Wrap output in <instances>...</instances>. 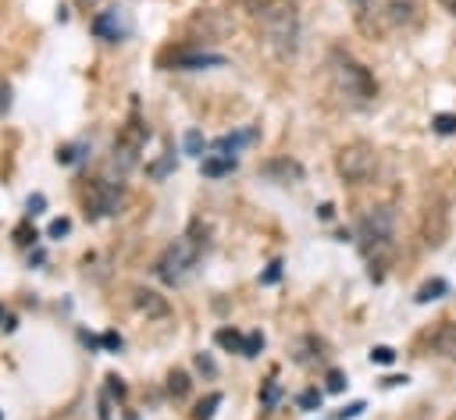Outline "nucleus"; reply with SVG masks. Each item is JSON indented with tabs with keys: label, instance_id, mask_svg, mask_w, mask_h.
<instances>
[{
	"label": "nucleus",
	"instance_id": "obj_3",
	"mask_svg": "<svg viewBox=\"0 0 456 420\" xmlns=\"http://www.w3.org/2000/svg\"><path fill=\"white\" fill-rule=\"evenodd\" d=\"M356 246L367 260L385 256L395 246V210L392 206H370L356 221Z\"/></svg>",
	"mask_w": 456,
	"mask_h": 420
},
{
	"label": "nucleus",
	"instance_id": "obj_40",
	"mask_svg": "<svg viewBox=\"0 0 456 420\" xmlns=\"http://www.w3.org/2000/svg\"><path fill=\"white\" fill-rule=\"evenodd\" d=\"M0 420H4V416H0Z\"/></svg>",
	"mask_w": 456,
	"mask_h": 420
},
{
	"label": "nucleus",
	"instance_id": "obj_32",
	"mask_svg": "<svg viewBox=\"0 0 456 420\" xmlns=\"http://www.w3.org/2000/svg\"><path fill=\"white\" fill-rule=\"evenodd\" d=\"M363 409H367V406H363V402H349V406H346V409H342V413H335V416H331V420H353V416H360V413H363Z\"/></svg>",
	"mask_w": 456,
	"mask_h": 420
},
{
	"label": "nucleus",
	"instance_id": "obj_35",
	"mask_svg": "<svg viewBox=\"0 0 456 420\" xmlns=\"http://www.w3.org/2000/svg\"><path fill=\"white\" fill-rule=\"evenodd\" d=\"M100 345H103V349H121V335H118V331H107V335L100 338Z\"/></svg>",
	"mask_w": 456,
	"mask_h": 420
},
{
	"label": "nucleus",
	"instance_id": "obj_33",
	"mask_svg": "<svg viewBox=\"0 0 456 420\" xmlns=\"http://www.w3.org/2000/svg\"><path fill=\"white\" fill-rule=\"evenodd\" d=\"M196 367H200L207 377H214V374H217V367H214V359H210L207 352H200V356H196Z\"/></svg>",
	"mask_w": 456,
	"mask_h": 420
},
{
	"label": "nucleus",
	"instance_id": "obj_24",
	"mask_svg": "<svg viewBox=\"0 0 456 420\" xmlns=\"http://www.w3.org/2000/svg\"><path fill=\"white\" fill-rule=\"evenodd\" d=\"M321 399H324L321 388H306V392L299 395V406H303V409H321Z\"/></svg>",
	"mask_w": 456,
	"mask_h": 420
},
{
	"label": "nucleus",
	"instance_id": "obj_26",
	"mask_svg": "<svg viewBox=\"0 0 456 420\" xmlns=\"http://www.w3.org/2000/svg\"><path fill=\"white\" fill-rule=\"evenodd\" d=\"M103 392H107L110 399H125V392H128V388L121 384V377H118V374H107V388H103Z\"/></svg>",
	"mask_w": 456,
	"mask_h": 420
},
{
	"label": "nucleus",
	"instance_id": "obj_7",
	"mask_svg": "<svg viewBox=\"0 0 456 420\" xmlns=\"http://www.w3.org/2000/svg\"><path fill=\"white\" fill-rule=\"evenodd\" d=\"M125 199H128V189H125L121 178H89L86 196H82V203H86V217H89V221L114 217V214H121Z\"/></svg>",
	"mask_w": 456,
	"mask_h": 420
},
{
	"label": "nucleus",
	"instance_id": "obj_28",
	"mask_svg": "<svg viewBox=\"0 0 456 420\" xmlns=\"http://www.w3.org/2000/svg\"><path fill=\"white\" fill-rule=\"evenodd\" d=\"M324 388H328V392H342V388H346V374H342V370H328Z\"/></svg>",
	"mask_w": 456,
	"mask_h": 420
},
{
	"label": "nucleus",
	"instance_id": "obj_36",
	"mask_svg": "<svg viewBox=\"0 0 456 420\" xmlns=\"http://www.w3.org/2000/svg\"><path fill=\"white\" fill-rule=\"evenodd\" d=\"M39 210H43V196H32L28 199V214H39Z\"/></svg>",
	"mask_w": 456,
	"mask_h": 420
},
{
	"label": "nucleus",
	"instance_id": "obj_23",
	"mask_svg": "<svg viewBox=\"0 0 456 420\" xmlns=\"http://www.w3.org/2000/svg\"><path fill=\"white\" fill-rule=\"evenodd\" d=\"M239 4H242L249 14H256V18H260V14H267L271 7H278L281 0H239Z\"/></svg>",
	"mask_w": 456,
	"mask_h": 420
},
{
	"label": "nucleus",
	"instance_id": "obj_6",
	"mask_svg": "<svg viewBox=\"0 0 456 420\" xmlns=\"http://www.w3.org/2000/svg\"><path fill=\"white\" fill-rule=\"evenodd\" d=\"M335 174L346 185H367V182H374V174H378V149L370 142H363V139L346 142L335 153Z\"/></svg>",
	"mask_w": 456,
	"mask_h": 420
},
{
	"label": "nucleus",
	"instance_id": "obj_21",
	"mask_svg": "<svg viewBox=\"0 0 456 420\" xmlns=\"http://www.w3.org/2000/svg\"><path fill=\"white\" fill-rule=\"evenodd\" d=\"M431 128H435L438 135H452V132H456V114H435V117H431Z\"/></svg>",
	"mask_w": 456,
	"mask_h": 420
},
{
	"label": "nucleus",
	"instance_id": "obj_17",
	"mask_svg": "<svg viewBox=\"0 0 456 420\" xmlns=\"http://www.w3.org/2000/svg\"><path fill=\"white\" fill-rule=\"evenodd\" d=\"M445 292H449L445 278H431V281H424V285L417 288V303H431V299H442Z\"/></svg>",
	"mask_w": 456,
	"mask_h": 420
},
{
	"label": "nucleus",
	"instance_id": "obj_18",
	"mask_svg": "<svg viewBox=\"0 0 456 420\" xmlns=\"http://www.w3.org/2000/svg\"><path fill=\"white\" fill-rule=\"evenodd\" d=\"M189 388H192V381H189L185 370H171V374H167V395H171V399H185Z\"/></svg>",
	"mask_w": 456,
	"mask_h": 420
},
{
	"label": "nucleus",
	"instance_id": "obj_2",
	"mask_svg": "<svg viewBox=\"0 0 456 420\" xmlns=\"http://www.w3.org/2000/svg\"><path fill=\"white\" fill-rule=\"evenodd\" d=\"M328 82L346 107H370L378 100V78L370 75V68L338 46L328 53Z\"/></svg>",
	"mask_w": 456,
	"mask_h": 420
},
{
	"label": "nucleus",
	"instance_id": "obj_4",
	"mask_svg": "<svg viewBox=\"0 0 456 420\" xmlns=\"http://www.w3.org/2000/svg\"><path fill=\"white\" fill-rule=\"evenodd\" d=\"M146 142H150V125H146V117L139 114V107L132 103L125 125L118 128V139H114V149H110V167H114L118 174H128V171L139 164Z\"/></svg>",
	"mask_w": 456,
	"mask_h": 420
},
{
	"label": "nucleus",
	"instance_id": "obj_34",
	"mask_svg": "<svg viewBox=\"0 0 456 420\" xmlns=\"http://www.w3.org/2000/svg\"><path fill=\"white\" fill-rule=\"evenodd\" d=\"M11 110V85L7 82H0V117Z\"/></svg>",
	"mask_w": 456,
	"mask_h": 420
},
{
	"label": "nucleus",
	"instance_id": "obj_31",
	"mask_svg": "<svg viewBox=\"0 0 456 420\" xmlns=\"http://www.w3.org/2000/svg\"><path fill=\"white\" fill-rule=\"evenodd\" d=\"M171 167H175V157H171V153H167V157H164V160H160V164H153V167H146V171H150V174H153V178H164V174H167V171H171Z\"/></svg>",
	"mask_w": 456,
	"mask_h": 420
},
{
	"label": "nucleus",
	"instance_id": "obj_9",
	"mask_svg": "<svg viewBox=\"0 0 456 420\" xmlns=\"http://www.w3.org/2000/svg\"><path fill=\"white\" fill-rule=\"evenodd\" d=\"M89 32H93L96 39H103V43H121V39L132 36V18H128L125 7L114 4V7L96 11V14L89 18Z\"/></svg>",
	"mask_w": 456,
	"mask_h": 420
},
{
	"label": "nucleus",
	"instance_id": "obj_13",
	"mask_svg": "<svg viewBox=\"0 0 456 420\" xmlns=\"http://www.w3.org/2000/svg\"><path fill=\"white\" fill-rule=\"evenodd\" d=\"M260 171H264V178H274V182H281V185H296V182L303 178V167H299L296 160H289V157H278V160L264 164Z\"/></svg>",
	"mask_w": 456,
	"mask_h": 420
},
{
	"label": "nucleus",
	"instance_id": "obj_20",
	"mask_svg": "<svg viewBox=\"0 0 456 420\" xmlns=\"http://www.w3.org/2000/svg\"><path fill=\"white\" fill-rule=\"evenodd\" d=\"M86 149H89L86 142H68V146H61V149H57V160H61V164H78Z\"/></svg>",
	"mask_w": 456,
	"mask_h": 420
},
{
	"label": "nucleus",
	"instance_id": "obj_15",
	"mask_svg": "<svg viewBox=\"0 0 456 420\" xmlns=\"http://www.w3.org/2000/svg\"><path fill=\"white\" fill-rule=\"evenodd\" d=\"M324 349H328V345H324L317 335H303V338H299V349H296V356H292V359H296L299 367H317V363H324V359H328V352H324Z\"/></svg>",
	"mask_w": 456,
	"mask_h": 420
},
{
	"label": "nucleus",
	"instance_id": "obj_5",
	"mask_svg": "<svg viewBox=\"0 0 456 420\" xmlns=\"http://www.w3.org/2000/svg\"><path fill=\"white\" fill-rule=\"evenodd\" d=\"M264 25V39L278 57H292L299 46V14H296V0H281L278 7H271L267 14H260Z\"/></svg>",
	"mask_w": 456,
	"mask_h": 420
},
{
	"label": "nucleus",
	"instance_id": "obj_22",
	"mask_svg": "<svg viewBox=\"0 0 456 420\" xmlns=\"http://www.w3.org/2000/svg\"><path fill=\"white\" fill-rule=\"evenodd\" d=\"M203 146H207V142H203V135H200L196 128L185 132V153H189V157H203Z\"/></svg>",
	"mask_w": 456,
	"mask_h": 420
},
{
	"label": "nucleus",
	"instance_id": "obj_39",
	"mask_svg": "<svg viewBox=\"0 0 456 420\" xmlns=\"http://www.w3.org/2000/svg\"><path fill=\"white\" fill-rule=\"evenodd\" d=\"M0 327H14V324H11V317L4 313V303H0Z\"/></svg>",
	"mask_w": 456,
	"mask_h": 420
},
{
	"label": "nucleus",
	"instance_id": "obj_25",
	"mask_svg": "<svg viewBox=\"0 0 456 420\" xmlns=\"http://www.w3.org/2000/svg\"><path fill=\"white\" fill-rule=\"evenodd\" d=\"M68 231H71V221H68V217H57V221H50V228H46L50 238H64Z\"/></svg>",
	"mask_w": 456,
	"mask_h": 420
},
{
	"label": "nucleus",
	"instance_id": "obj_38",
	"mask_svg": "<svg viewBox=\"0 0 456 420\" xmlns=\"http://www.w3.org/2000/svg\"><path fill=\"white\" fill-rule=\"evenodd\" d=\"M71 4H75V7H78V11H93V7H96V4H100V0H71Z\"/></svg>",
	"mask_w": 456,
	"mask_h": 420
},
{
	"label": "nucleus",
	"instance_id": "obj_16",
	"mask_svg": "<svg viewBox=\"0 0 456 420\" xmlns=\"http://www.w3.org/2000/svg\"><path fill=\"white\" fill-rule=\"evenodd\" d=\"M239 167V157H224V153H207L203 160H200V171L207 174V178H221V174H232Z\"/></svg>",
	"mask_w": 456,
	"mask_h": 420
},
{
	"label": "nucleus",
	"instance_id": "obj_37",
	"mask_svg": "<svg viewBox=\"0 0 456 420\" xmlns=\"http://www.w3.org/2000/svg\"><path fill=\"white\" fill-rule=\"evenodd\" d=\"M438 7H442L445 14H452V18H456V0H438Z\"/></svg>",
	"mask_w": 456,
	"mask_h": 420
},
{
	"label": "nucleus",
	"instance_id": "obj_11",
	"mask_svg": "<svg viewBox=\"0 0 456 420\" xmlns=\"http://www.w3.org/2000/svg\"><path fill=\"white\" fill-rule=\"evenodd\" d=\"M214 342H217L221 349H232V352L246 356V359H253V356L264 349V335H260V331L242 335V331H235V327H221V331L214 335Z\"/></svg>",
	"mask_w": 456,
	"mask_h": 420
},
{
	"label": "nucleus",
	"instance_id": "obj_14",
	"mask_svg": "<svg viewBox=\"0 0 456 420\" xmlns=\"http://www.w3.org/2000/svg\"><path fill=\"white\" fill-rule=\"evenodd\" d=\"M135 310L146 313V317H153V320H160V317L171 313L167 299H164L160 292H153V288H135Z\"/></svg>",
	"mask_w": 456,
	"mask_h": 420
},
{
	"label": "nucleus",
	"instance_id": "obj_12",
	"mask_svg": "<svg viewBox=\"0 0 456 420\" xmlns=\"http://www.w3.org/2000/svg\"><path fill=\"white\" fill-rule=\"evenodd\" d=\"M256 139V128H239V132H224L210 142V153H224V157H235L242 146H249Z\"/></svg>",
	"mask_w": 456,
	"mask_h": 420
},
{
	"label": "nucleus",
	"instance_id": "obj_30",
	"mask_svg": "<svg viewBox=\"0 0 456 420\" xmlns=\"http://www.w3.org/2000/svg\"><path fill=\"white\" fill-rule=\"evenodd\" d=\"M392 359H395V352L388 345H374L370 349V363H392Z\"/></svg>",
	"mask_w": 456,
	"mask_h": 420
},
{
	"label": "nucleus",
	"instance_id": "obj_29",
	"mask_svg": "<svg viewBox=\"0 0 456 420\" xmlns=\"http://www.w3.org/2000/svg\"><path fill=\"white\" fill-rule=\"evenodd\" d=\"M278 278H281V260H271V263H267V271L260 274V281H264V285H274Z\"/></svg>",
	"mask_w": 456,
	"mask_h": 420
},
{
	"label": "nucleus",
	"instance_id": "obj_1",
	"mask_svg": "<svg viewBox=\"0 0 456 420\" xmlns=\"http://www.w3.org/2000/svg\"><path fill=\"white\" fill-rule=\"evenodd\" d=\"M207 253H210V224L196 217V221H189V228H185L175 242H167L164 253L153 260V278L164 281L167 288H178V285H185V281L200 271V263H203Z\"/></svg>",
	"mask_w": 456,
	"mask_h": 420
},
{
	"label": "nucleus",
	"instance_id": "obj_8",
	"mask_svg": "<svg viewBox=\"0 0 456 420\" xmlns=\"http://www.w3.org/2000/svg\"><path fill=\"white\" fill-rule=\"evenodd\" d=\"M228 57L217 50H203V46H171L160 53V68L167 71H207V68H224Z\"/></svg>",
	"mask_w": 456,
	"mask_h": 420
},
{
	"label": "nucleus",
	"instance_id": "obj_10",
	"mask_svg": "<svg viewBox=\"0 0 456 420\" xmlns=\"http://www.w3.org/2000/svg\"><path fill=\"white\" fill-rule=\"evenodd\" d=\"M424 349H428L431 356H438V359H456V320H452V317L438 320V324L424 335Z\"/></svg>",
	"mask_w": 456,
	"mask_h": 420
},
{
	"label": "nucleus",
	"instance_id": "obj_19",
	"mask_svg": "<svg viewBox=\"0 0 456 420\" xmlns=\"http://www.w3.org/2000/svg\"><path fill=\"white\" fill-rule=\"evenodd\" d=\"M221 406V392H210L207 399H200L196 402V409H192V420H214V409Z\"/></svg>",
	"mask_w": 456,
	"mask_h": 420
},
{
	"label": "nucleus",
	"instance_id": "obj_27",
	"mask_svg": "<svg viewBox=\"0 0 456 420\" xmlns=\"http://www.w3.org/2000/svg\"><path fill=\"white\" fill-rule=\"evenodd\" d=\"M260 402H264V406H274V402H278V381H274V377H267V381H264Z\"/></svg>",
	"mask_w": 456,
	"mask_h": 420
}]
</instances>
